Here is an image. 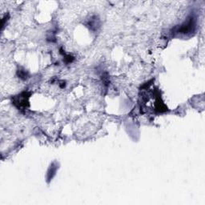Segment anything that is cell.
I'll use <instances>...</instances> for the list:
<instances>
[{"label":"cell","mask_w":205,"mask_h":205,"mask_svg":"<svg viewBox=\"0 0 205 205\" xmlns=\"http://www.w3.org/2000/svg\"><path fill=\"white\" fill-rule=\"evenodd\" d=\"M29 94L27 92H23L20 95H17L14 98L13 100V104H15L18 108H26L27 107L29 106V102H28V99H29Z\"/></svg>","instance_id":"obj_1"},{"label":"cell","mask_w":205,"mask_h":205,"mask_svg":"<svg viewBox=\"0 0 205 205\" xmlns=\"http://www.w3.org/2000/svg\"><path fill=\"white\" fill-rule=\"evenodd\" d=\"M195 18L193 16H191L187 22H185L184 24L181 25V27L179 28L177 32L180 34H188L189 32H192L195 29Z\"/></svg>","instance_id":"obj_2"},{"label":"cell","mask_w":205,"mask_h":205,"mask_svg":"<svg viewBox=\"0 0 205 205\" xmlns=\"http://www.w3.org/2000/svg\"><path fill=\"white\" fill-rule=\"evenodd\" d=\"M57 168H58V166L56 165L55 163H53V164L50 166V168H49V169H48V172H47L48 182H49V181H50V180H51L53 177H54V176L55 175L56 171H57Z\"/></svg>","instance_id":"obj_3"},{"label":"cell","mask_w":205,"mask_h":205,"mask_svg":"<svg viewBox=\"0 0 205 205\" xmlns=\"http://www.w3.org/2000/svg\"><path fill=\"white\" fill-rule=\"evenodd\" d=\"M87 26L90 27L91 30H95L96 27H99V19H96V17H93L92 19L89 20V22L87 23Z\"/></svg>","instance_id":"obj_4"},{"label":"cell","mask_w":205,"mask_h":205,"mask_svg":"<svg viewBox=\"0 0 205 205\" xmlns=\"http://www.w3.org/2000/svg\"><path fill=\"white\" fill-rule=\"evenodd\" d=\"M18 75L22 79H26L27 77V73L25 70H18Z\"/></svg>","instance_id":"obj_5"}]
</instances>
